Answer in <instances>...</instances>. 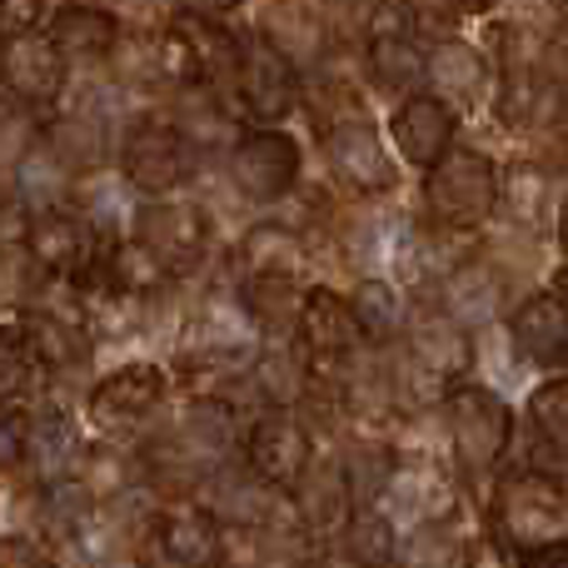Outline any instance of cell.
I'll use <instances>...</instances> for the list:
<instances>
[{
  "label": "cell",
  "mask_w": 568,
  "mask_h": 568,
  "mask_svg": "<svg viewBox=\"0 0 568 568\" xmlns=\"http://www.w3.org/2000/svg\"><path fill=\"white\" fill-rule=\"evenodd\" d=\"M499 200H504V175L479 150L454 145L439 165L424 170V215H429L434 230L469 235L499 210Z\"/></svg>",
  "instance_id": "obj_1"
},
{
  "label": "cell",
  "mask_w": 568,
  "mask_h": 568,
  "mask_svg": "<svg viewBox=\"0 0 568 568\" xmlns=\"http://www.w3.org/2000/svg\"><path fill=\"white\" fill-rule=\"evenodd\" d=\"M444 409H449V434L459 464L469 474H489L514 439V409L504 404V394L489 389V384L459 379L444 394Z\"/></svg>",
  "instance_id": "obj_2"
},
{
  "label": "cell",
  "mask_w": 568,
  "mask_h": 568,
  "mask_svg": "<svg viewBox=\"0 0 568 568\" xmlns=\"http://www.w3.org/2000/svg\"><path fill=\"white\" fill-rule=\"evenodd\" d=\"M190 150L195 145L180 135L175 120H135L120 140V175L145 200L175 195L190 180Z\"/></svg>",
  "instance_id": "obj_3"
},
{
  "label": "cell",
  "mask_w": 568,
  "mask_h": 568,
  "mask_svg": "<svg viewBox=\"0 0 568 568\" xmlns=\"http://www.w3.org/2000/svg\"><path fill=\"white\" fill-rule=\"evenodd\" d=\"M300 170H304V150L290 130H275V125H260V130H245L230 150V180L245 200L255 205H275L284 200L294 185H300Z\"/></svg>",
  "instance_id": "obj_4"
},
{
  "label": "cell",
  "mask_w": 568,
  "mask_h": 568,
  "mask_svg": "<svg viewBox=\"0 0 568 568\" xmlns=\"http://www.w3.org/2000/svg\"><path fill=\"white\" fill-rule=\"evenodd\" d=\"M235 95L260 125H275L284 120L304 95L300 65L275 45V40L260 30V36L240 40V70H235Z\"/></svg>",
  "instance_id": "obj_5"
},
{
  "label": "cell",
  "mask_w": 568,
  "mask_h": 568,
  "mask_svg": "<svg viewBox=\"0 0 568 568\" xmlns=\"http://www.w3.org/2000/svg\"><path fill=\"white\" fill-rule=\"evenodd\" d=\"M324 155H329L334 180H339L344 190H354V195H389V190L399 185L389 145H384V135L364 115L334 120V125L324 130Z\"/></svg>",
  "instance_id": "obj_6"
},
{
  "label": "cell",
  "mask_w": 568,
  "mask_h": 568,
  "mask_svg": "<svg viewBox=\"0 0 568 568\" xmlns=\"http://www.w3.org/2000/svg\"><path fill=\"white\" fill-rule=\"evenodd\" d=\"M0 80H6V95L26 100V105H55L65 95L70 60L45 36V26L16 30L0 40Z\"/></svg>",
  "instance_id": "obj_7"
},
{
  "label": "cell",
  "mask_w": 568,
  "mask_h": 568,
  "mask_svg": "<svg viewBox=\"0 0 568 568\" xmlns=\"http://www.w3.org/2000/svg\"><path fill=\"white\" fill-rule=\"evenodd\" d=\"M245 459H250V474H255V479H265L270 489L290 494L314 459L310 424H304L294 409H265L245 434Z\"/></svg>",
  "instance_id": "obj_8"
},
{
  "label": "cell",
  "mask_w": 568,
  "mask_h": 568,
  "mask_svg": "<svg viewBox=\"0 0 568 568\" xmlns=\"http://www.w3.org/2000/svg\"><path fill=\"white\" fill-rule=\"evenodd\" d=\"M459 140V110L449 100H439L434 90H414L394 105L389 115V145L399 150L404 165L434 170Z\"/></svg>",
  "instance_id": "obj_9"
},
{
  "label": "cell",
  "mask_w": 568,
  "mask_h": 568,
  "mask_svg": "<svg viewBox=\"0 0 568 568\" xmlns=\"http://www.w3.org/2000/svg\"><path fill=\"white\" fill-rule=\"evenodd\" d=\"M165 399V369L155 364L135 359V364H120L110 369L105 379L90 389V424L100 434H125V429H140V424L155 414V404Z\"/></svg>",
  "instance_id": "obj_10"
},
{
  "label": "cell",
  "mask_w": 568,
  "mask_h": 568,
  "mask_svg": "<svg viewBox=\"0 0 568 568\" xmlns=\"http://www.w3.org/2000/svg\"><path fill=\"white\" fill-rule=\"evenodd\" d=\"M568 504H564V489L544 474H519V479L504 484L499 494V534H504V549L524 554L534 544L554 539L564 524Z\"/></svg>",
  "instance_id": "obj_11"
},
{
  "label": "cell",
  "mask_w": 568,
  "mask_h": 568,
  "mask_svg": "<svg viewBox=\"0 0 568 568\" xmlns=\"http://www.w3.org/2000/svg\"><path fill=\"white\" fill-rule=\"evenodd\" d=\"M135 240H145L170 270H190L210 245V225L205 210L190 205V200H150L135 210Z\"/></svg>",
  "instance_id": "obj_12"
},
{
  "label": "cell",
  "mask_w": 568,
  "mask_h": 568,
  "mask_svg": "<svg viewBox=\"0 0 568 568\" xmlns=\"http://www.w3.org/2000/svg\"><path fill=\"white\" fill-rule=\"evenodd\" d=\"M294 514L314 539H339V529L349 524V514L359 509V494L349 484L344 459H310V469L294 484Z\"/></svg>",
  "instance_id": "obj_13"
},
{
  "label": "cell",
  "mask_w": 568,
  "mask_h": 568,
  "mask_svg": "<svg viewBox=\"0 0 568 568\" xmlns=\"http://www.w3.org/2000/svg\"><path fill=\"white\" fill-rule=\"evenodd\" d=\"M26 255L45 280L80 275V270H85V255H90V220L75 215V210H65V205L36 210V215H30V230H26Z\"/></svg>",
  "instance_id": "obj_14"
},
{
  "label": "cell",
  "mask_w": 568,
  "mask_h": 568,
  "mask_svg": "<svg viewBox=\"0 0 568 568\" xmlns=\"http://www.w3.org/2000/svg\"><path fill=\"white\" fill-rule=\"evenodd\" d=\"M45 36L60 45L70 65H90V60H110L120 45V20L105 10V0H60L45 16Z\"/></svg>",
  "instance_id": "obj_15"
},
{
  "label": "cell",
  "mask_w": 568,
  "mask_h": 568,
  "mask_svg": "<svg viewBox=\"0 0 568 568\" xmlns=\"http://www.w3.org/2000/svg\"><path fill=\"white\" fill-rule=\"evenodd\" d=\"M294 339L304 344L314 364H349L359 349V324L349 314V300H339L334 290H310Z\"/></svg>",
  "instance_id": "obj_16"
},
{
  "label": "cell",
  "mask_w": 568,
  "mask_h": 568,
  "mask_svg": "<svg viewBox=\"0 0 568 568\" xmlns=\"http://www.w3.org/2000/svg\"><path fill=\"white\" fill-rule=\"evenodd\" d=\"M155 544L170 568H215L220 549H225V529H220L215 509L200 504H180L155 519Z\"/></svg>",
  "instance_id": "obj_17"
},
{
  "label": "cell",
  "mask_w": 568,
  "mask_h": 568,
  "mask_svg": "<svg viewBox=\"0 0 568 568\" xmlns=\"http://www.w3.org/2000/svg\"><path fill=\"white\" fill-rule=\"evenodd\" d=\"M469 324H459L449 310L424 314L409 334V359L429 384H459L469 369Z\"/></svg>",
  "instance_id": "obj_18"
},
{
  "label": "cell",
  "mask_w": 568,
  "mask_h": 568,
  "mask_svg": "<svg viewBox=\"0 0 568 568\" xmlns=\"http://www.w3.org/2000/svg\"><path fill=\"white\" fill-rule=\"evenodd\" d=\"M509 339L519 344V354L539 369H564L568 364V314L554 300V290L529 294L519 310L509 314Z\"/></svg>",
  "instance_id": "obj_19"
},
{
  "label": "cell",
  "mask_w": 568,
  "mask_h": 568,
  "mask_svg": "<svg viewBox=\"0 0 568 568\" xmlns=\"http://www.w3.org/2000/svg\"><path fill=\"white\" fill-rule=\"evenodd\" d=\"M369 75L374 85L394 90L399 100L429 85V50H419V30L414 26L369 30Z\"/></svg>",
  "instance_id": "obj_20"
},
{
  "label": "cell",
  "mask_w": 568,
  "mask_h": 568,
  "mask_svg": "<svg viewBox=\"0 0 568 568\" xmlns=\"http://www.w3.org/2000/svg\"><path fill=\"white\" fill-rule=\"evenodd\" d=\"M424 90L449 100L454 110H474L489 90V60L469 40H439V45H429V85Z\"/></svg>",
  "instance_id": "obj_21"
},
{
  "label": "cell",
  "mask_w": 568,
  "mask_h": 568,
  "mask_svg": "<svg viewBox=\"0 0 568 568\" xmlns=\"http://www.w3.org/2000/svg\"><path fill=\"white\" fill-rule=\"evenodd\" d=\"M304 284L300 275H284V270H250L245 290H240V304L245 314L260 324L265 334H294L304 314Z\"/></svg>",
  "instance_id": "obj_22"
},
{
  "label": "cell",
  "mask_w": 568,
  "mask_h": 568,
  "mask_svg": "<svg viewBox=\"0 0 568 568\" xmlns=\"http://www.w3.org/2000/svg\"><path fill=\"white\" fill-rule=\"evenodd\" d=\"M20 334H26V344L36 349L40 369H65V364L85 359V324H80V310L36 304V310H26Z\"/></svg>",
  "instance_id": "obj_23"
},
{
  "label": "cell",
  "mask_w": 568,
  "mask_h": 568,
  "mask_svg": "<svg viewBox=\"0 0 568 568\" xmlns=\"http://www.w3.org/2000/svg\"><path fill=\"white\" fill-rule=\"evenodd\" d=\"M504 304V280L489 260H459L444 280V310L454 314L459 324H484L494 320V310Z\"/></svg>",
  "instance_id": "obj_24"
},
{
  "label": "cell",
  "mask_w": 568,
  "mask_h": 568,
  "mask_svg": "<svg viewBox=\"0 0 568 568\" xmlns=\"http://www.w3.org/2000/svg\"><path fill=\"white\" fill-rule=\"evenodd\" d=\"M255 384L265 394L270 409H300V399L314 384V359L304 354V344H270L255 359Z\"/></svg>",
  "instance_id": "obj_25"
},
{
  "label": "cell",
  "mask_w": 568,
  "mask_h": 568,
  "mask_svg": "<svg viewBox=\"0 0 568 568\" xmlns=\"http://www.w3.org/2000/svg\"><path fill=\"white\" fill-rule=\"evenodd\" d=\"M339 554L354 568H394L399 564V529L384 509L374 504H359L349 514V524L339 529Z\"/></svg>",
  "instance_id": "obj_26"
},
{
  "label": "cell",
  "mask_w": 568,
  "mask_h": 568,
  "mask_svg": "<svg viewBox=\"0 0 568 568\" xmlns=\"http://www.w3.org/2000/svg\"><path fill=\"white\" fill-rule=\"evenodd\" d=\"M100 280H105L115 294H125V300H145V294H155L160 284L170 280V265L145 245V240L130 235L100 260Z\"/></svg>",
  "instance_id": "obj_27"
},
{
  "label": "cell",
  "mask_w": 568,
  "mask_h": 568,
  "mask_svg": "<svg viewBox=\"0 0 568 568\" xmlns=\"http://www.w3.org/2000/svg\"><path fill=\"white\" fill-rule=\"evenodd\" d=\"M260 30L275 40L294 65H310L324 50V26H320V16H314V6H304V0H275V6L265 10V20H260Z\"/></svg>",
  "instance_id": "obj_28"
},
{
  "label": "cell",
  "mask_w": 568,
  "mask_h": 568,
  "mask_svg": "<svg viewBox=\"0 0 568 568\" xmlns=\"http://www.w3.org/2000/svg\"><path fill=\"white\" fill-rule=\"evenodd\" d=\"M349 314L359 324V339L394 344L404 334V300L389 280H359L349 290Z\"/></svg>",
  "instance_id": "obj_29"
},
{
  "label": "cell",
  "mask_w": 568,
  "mask_h": 568,
  "mask_svg": "<svg viewBox=\"0 0 568 568\" xmlns=\"http://www.w3.org/2000/svg\"><path fill=\"white\" fill-rule=\"evenodd\" d=\"M45 145L55 150V160L70 175H90V170L105 160V125H100L95 115H85V110H75V115L55 120V125L45 130Z\"/></svg>",
  "instance_id": "obj_30"
},
{
  "label": "cell",
  "mask_w": 568,
  "mask_h": 568,
  "mask_svg": "<svg viewBox=\"0 0 568 568\" xmlns=\"http://www.w3.org/2000/svg\"><path fill=\"white\" fill-rule=\"evenodd\" d=\"M250 270H284V275H300L304 265V240L290 225H255L240 245Z\"/></svg>",
  "instance_id": "obj_31"
},
{
  "label": "cell",
  "mask_w": 568,
  "mask_h": 568,
  "mask_svg": "<svg viewBox=\"0 0 568 568\" xmlns=\"http://www.w3.org/2000/svg\"><path fill=\"white\" fill-rule=\"evenodd\" d=\"M180 434H185L205 459H215V454H225L230 439H235V414L220 399H190L185 414H180Z\"/></svg>",
  "instance_id": "obj_32"
},
{
  "label": "cell",
  "mask_w": 568,
  "mask_h": 568,
  "mask_svg": "<svg viewBox=\"0 0 568 568\" xmlns=\"http://www.w3.org/2000/svg\"><path fill=\"white\" fill-rule=\"evenodd\" d=\"M70 459H75V444H70L65 419H55V414H45V419L26 424V464H36V469L45 474L50 484H55V479H65Z\"/></svg>",
  "instance_id": "obj_33"
},
{
  "label": "cell",
  "mask_w": 568,
  "mask_h": 568,
  "mask_svg": "<svg viewBox=\"0 0 568 568\" xmlns=\"http://www.w3.org/2000/svg\"><path fill=\"white\" fill-rule=\"evenodd\" d=\"M464 554L469 544H454L449 524L429 519L414 529L409 544H399V568H464Z\"/></svg>",
  "instance_id": "obj_34"
},
{
  "label": "cell",
  "mask_w": 568,
  "mask_h": 568,
  "mask_svg": "<svg viewBox=\"0 0 568 568\" xmlns=\"http://www.w3.org/2000/svg\"><path fill=\"white\" fill-rule=\"evenodd\" d=\"M40 140H45V130L36 120V105H26L16 95H0V170H16Z\"/></svg>",
  "instance_id": "obj_35"
},
{
  "label": "cell",
  "mask_w": 568,
  "mask_h": 568,
  "mask_svg": "<svg viewBox=\"0 0 568 568\" xmlns=\"http://www.w3.org/2000/svg\"><path fill=\"white\" fill-rule=\"evenodd\" d=\"M180 135L190 145H215L225 135V110H220L215 90L210 85H180V115H175Z\"/></svg>",
  "instance_id": "obj_36"
},
{
  "label": "cell",
  "mask_w": 568,
  "mask_h": 568,
  "mask_svg": "<svg viewBox=\"0 0 568 568\" xmlns=\"http://www.w3.org/2000/svg\"><path fill=\"white\" fill-rule=\"evenodd\" d=\"M40 359L26 344V334H0V409L20 404L30 389H36Z\"/></svg>",
  "instance_id": "obj_37"
},
{
  "label": "cell",
  "mask_w": 568,
  "mask_h": 568,
  "mask_svg": "<svg viewBox=\"0 0 568 568\" xmlns=\"http://www.w3.org/2000/svg\"><path fill=\"white\" fill-rule=\"evenodd\" d=\"M344 469H349V484H354V494H359V504H374L384 494V484H389L394 464H389L384 444H349V449H344Z\"/></svg>",
  "instance_id": "obj_38"
},
{
  "label": "cell",
  "mask_w": 568,
  "mask_h": 568,
  "mask_svg": "<svg viewBox=\"0 0 568 568\" xmlns=\"http://www.w3.org/2000/svg\"><path fill=\"white\" fill-rule=\"evenodd\" d=\"M529 414H534V429H539V439L568 454V379L544 384V389L529 399Z\"/></svg>",
  "instance_id": "obj_39"
},
{
  "label": "cell",
  "mask_w": 568,
  "mask_h": 568,
  "mask_svg": "<svg viewBox=\"0 0 568 568\" xmlns=\"http://www.w3.org/2000/svg\"><path fill=\"white\" fill-rule=\"evenodd\" d=\"M0 568H60V564L50 559L40 544L20 539V534H6V539H0Z\"/></svg>",
  "instance_id": "obj_40"
},
{
  "label": "cell",
  "mask_w": 568,
  "mask_h": 568,
  "mask_svg": "<svg viewBox=\"0 0 568 568\" xmlns=\"http://www.w3.org/2000/svg\"><path fill=\"white\" fill-rule=\"evenodd\" d=\"M45 0H0V30L16 36V30H36L45 20Z\"/></svg>",
  "instance_id": "obj_41"
},
{
  "label": "cell",
  "mask_w": 568,
  "mask_h": 568,
  "mask_svg": "<svg viewBox=\"0 0 568 568\" xmlns=\"http://www.w3.org/2000/svg\"><path fill=\"white\" fill-rule=\"evenodd\" d=\"M519 568H568V539H564V534H554V539L524 549L519 554Z\"/></svg>",
  "instance_id": "obj_42"
},
{
  "label": "cell",
  "mask_w": 568,
  "mask_h": 568,
  "mask_svg": "<svg viewBox=\"0 0 568 568\" xmlns=\"http://www.w3.org/2000/svg\"><path fill=\"white\" fill-rule=\"evenodd\" d=\"M180 10H190V16H205V20H225L230 10H240L245 0H175Z\"/></svg>",
  "instance_id": "obj_43"
},
{
  "label": "cell",
  "mask_w": 568,
  "mask_h": 568,
  "mask_svg": "<svg viewBox=\"0 0 568 568\" xmlns=\"http://www.w3.org/2000/svg\"><path fill=\"white\" fill-rule=\"evenodd\" d=\"M459 6V16H484V10H494L499 0H454Z\"/></svg>",
  "instance_id": "obj_44"
},
{
  "label": "cell",
  "mask_w": 568,
  "mask_h": 568,
  "mask_svg": "<svg viewBox=\"0 0 568 568\" xmlns=\"http://www.w3.org/2000/svg\"><path fill=\"white\" fill-rule=\"evenodd\" d=\"M549 290H554V300H559V304H564V314H568V270H559V275H554Z\"/></svg>",
  "instance_id": "obj_45"
},
{
  "label": "cell",
  "mask_w": 568,
  "mask_h": 568,
  "mask_svg": "<svg viewBox=\"0 0 568 568\" xmlns=\"http://www.w3.org/2000/svg\"><path fill=\"white\" fill-rule=\"evenodd\" d=\"M559 240H564V250H568V195H564V210H559Z\"/></svg>",
  "instance_id": "obj_46"
},
{
  "label": "cell",
  "mask_w": 568,
  "mask_h": 568,
  "mask_svg": "<svg viewBox=\"0 0 568 568\" xmlns=\"http://www.w3.org/2000/svg\"><path fill=\"white\" fill-rule=\"evenodd\" d=\"M559 115H564V130H568V75H564V85H559Z\"/></svg>",
  "instance_id": "obj_47"
},
{
  "label": "cell",
  "mask_w": 568,
  "mask_h": 568,
  "mask_svg": "<svg viewBox=\"0 0 568 568\" xmlns=\"http://www.w3.org/2000/svg\"><path fill=\"white\" fill-rule=\"evenodd\" d=\"M0 40H6V30H0Z\"/></svg>",
  "instance_id": "obj_48"
},
{
  "label": "cell",
  "mask_w": 568,
  "mask_h": 568,
  "mask_svg": "<svg viewBox=\"0 0 568 568\" xmlns=\"http://www.w3.org/2000/svg\"><path fill=\"white\" fill-rule=\"evenodd\" d=\"M564 6H568V0H564Z\"/></svg>",
  "instance_id": "obj_49"
}]
</instances>
